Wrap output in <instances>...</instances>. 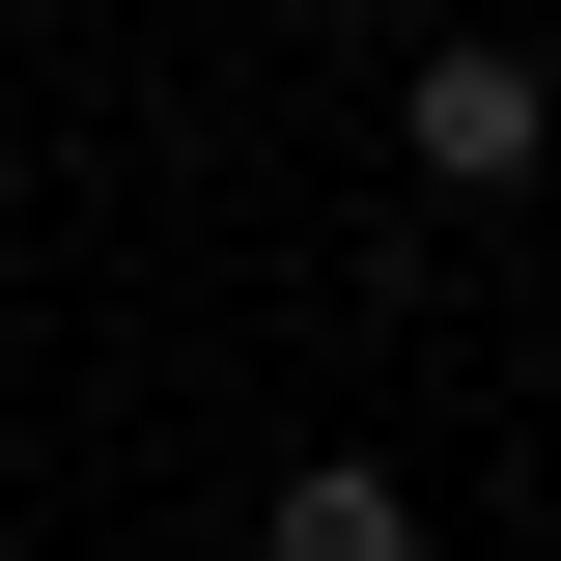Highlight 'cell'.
Segmentation results:
<instances>
[{"instance_id":"6da1fadb","label":"cell","mask_w":561,"mask_h":561,"mask_svg":"<svg viewBox=\"0 0 561 561\" xmlns=\"http://www.w3.org/2000/svg\"><path fill=\"white\" fill-rule=\"evenodd\" d=\"M393 140H421V197H534V140H561V57H505V28H449V57L393 84Z\"/></svg>"},{"instance_id":"7a4b0ae2","label":"cell","mask_w":561,"mask_h":561,"mask_svg":"<svg viewBox=\"0 0 561 561\" xmlns=\"http://www.w3.org/2000/svg\"><path fill=\"white\" fill-rule=\"evenodd\" d=\"M253 561H421V478H393V449H280V478H253Z\"/></svg>"}]
</instances>
